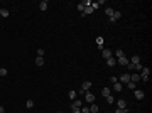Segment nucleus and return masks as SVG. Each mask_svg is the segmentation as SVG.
Returning a JSON list of instances; mask_svg holds the SVG:
<instances>
[{"mask_svg": "<svg viewBox=\"0 0 152 113\" xmlns=\"http://www.w3.org/2000/svg\"><path fill=\"white\" fill-rule=\"evenodd\" d=\"M149 74H151V69L149 68H142V71H140V81H149Z\"/></svg>", "mask_w": 152, "mask_h": 113, "instance_id": "nucleus-1", "label": "nucleus"}, {"mask_svg": "<svg viewBox=\"0 0 152 113\" xmlns=\"http://www.w3.org/2000/svg\"><path fill=\"white\" fill-rule=\"evenodd\" d=\"M90 88H91V83H90V81H84V83L81 84V89H79V95H84V93H86V91H88Z\"/></svg>", "mask_w": 152, "mask_h": 113, "instance_id": "nucleus-2", "label": "nucleus"}, {"mask_svg": "<svg viewBox=\"0 0 152 113\" xmlns=\"http://www.w3.org/2000/svg\"><path fill=\"white\" fill-rule=\"evenodd\" d=\"M88 5H91V2H90V0H83V2H79V3H78V7H76V8H78L79 12H83V10H84V7H88Z\"/></svg>", "mask_w": 152, "mask_h": 113, "instance_id": "nucleus-3", "label": "nucleus"}, {"mask_svg": "<svg viewBox=\"0 0 152 113\" xmlns=\"http://www.w3.org/2000/svg\"><path fill=\"white\" fill-rule=\"evenodd\" d=\"M84 101H88V103H95V95L90 93V91H86V93H84Z\"/></svg>", "mask_w": 152, "mask_h": 113, "instance_id": "nucleus-4", "label": "nucleus"}, {"mask_svg": "<svg viewBox=\"0 0 152 113\" xmlns=\"http://www.w3.org/2000/svg\"><path fill=\"white\" fill-rule=\"evenodd\" d=\"M128 81H130V74H128V73H123V74L120 76V81H118V83H122V84H127Z\"/></svg>", "mask_w": 152, "mask_h": 113, "instance_id": "nucleus-5", "label": "nucleus"}, {"mask_svg": "<svg viewBox=\"0 0 152 113\" xmlns=\"http://www.w3.org/2000/svg\"><path fill=\"white\" fill-rule=\"evenodd\" d=\"M134 95H135L137 100H144V96H145V93L142 89H134Z\"/></svg>", "mask_w": 152, "mask_h": 113, "instance_id": "nucleus-6", "label": "nucleus"}, {"mask_svg": "<svg viewBox=\"0 0 152 113\" xmlns=\"http://www.w3.org/2000/svg\"><path fill=\"white\" fill-rule=\"evenodd\" d=\"M120 17H122V12H113V15H112V17H110L108 20H110V22H117V20H118Z\"/></svg>", "mask_w": 152, "mask_h": 113, "instance_id": "nucleus-7", "label": "nucleus"}, {"mask_svg": "<svg viewBox=\"0 0 152 113\" xmlns=\"http://www.w3.org/2000/svg\"><path fill=\"white\" fill-rule=\"evenodd\" d=\"M117 63H118V64H122V66H127V64L130 63V61H128V59H127L125 56H122V57H118V59H117Z\"/></svg>", "mask_w": 152, "mask_h": 113, "instance_id": "nucleus-8", "label": "nucleus"}, {"mask_svg": "<svg viewBox=\"0 0 152 113\" xmlns=\"http://www.w3.org/2000/svg\"><path fill=\"white\" fill-rule=\"evenodd\" d=\"M130 81H132V83L140 81V74H139V73H132V74H130Z\"/></svg>", "mask_w": 152, "mask_h": 113, "instance_id": "nucleus-9", "label": "nucleus"}, {"mask_svg": "<svg viewBox=\"0 0 152 113\" xmlns=\"http://www.w3.org/2000/svg\"><path fill=\"white\" fill-rule=\"evenodd\" d=\"M47 7H49V2H47V0H42V2L39 3V8H41V10H47Z\"/></svg>", "mask_w": 152, "mask_h": 113, "instance_id": "nucleus-10", "label": "nucleus"}, {"mask_svg": "<svg viewBox=\"0 0 152 113\" xmlns=\"http://www.w3.org/2000/svg\"><path fill=\"white\" fill-rule=\"evenodd\" d=\"M107 64H108V68H113L115 64H117V59L115 57H108L107 59Z\"/></svg>", "mask_w": 152, "mask_h": 113, "instance_id": "nucleus-11", "label": "nucleus"}, {"mask_svg": "<svg viewBox=\"0 0 152 113\" xmlns=\"http://www.w3.org/2000/svg\"><path fill=\"white\" fill-rule=\"evenodd\" d=\"M112 54H113V52H112L110 49H103V57H105V59H108V57H112Z\"/></svg>", "mask_w": 152, "mask_h": 113, "instance_id": "nucleus-12", "label": "nucleus"}, {"mask_svg": "<svg viewBox=\"0 0 152 113\" xmlns=\"http://www.w3.org/2000/svg\"><path fill=\"white\" fill-rule=\"evenodd\" d=\"M122 88H123V84H122V83H118V81H117V83H113V89H115V91H122Z\"/></svg>", "mask_w": 152, "mask_h": 113, "instance_id": "nucleus-13", "label": "nucleus"}, {"mask_svg": "<svg viewBox=\"0 0 152 113\" xmlns=\"http://www.w3.org/2000/svg\"><path fill=\"white\" fill-rule=\"evenodd\" d=\"M128 61H130L132 64H139V63H140V57H139V56H134V57H130Z\"/></svg>", "mask_w": 152, "mask_h": 113, "instance_id": "nucleus-14", "label": "nucleus"}, {"mask_svg": "<svg viewBox=\"0 0 152 113\" xmlns=\"http://www.w3.org/2000/svg\"><path fill=\"white\" fill-rule=\"evenodd\" d=\"M113 8H112V7H107V8H105V14H107V15H108V19H110V17H112V15H113Z\"/></svg>", "mask_w": 152, "mask_h": 113, "instance_id": "nucleus-15", "label": "nucleus"}, {"mask_svg": "<svg viewBox=\"0 0 152 113\" xmlns=\"http://www.w3.org/2000/svg\"><path fill=\"white\" fill-rule=\"evenodd\" d=\"M117 105H118V108H127V103H125V100H118V101H117Z\"/></svg>", "mask_w": 152, "mask_h": 113, "instance_id": "nucleus-16", "label": "nucleus"}, {"mask_svg": "<svg viewBox=\"0 0 152 113\" xmlns=\"http://www.w3.org/2000/svg\"><path fill=\"white\" fill-rule=\"evenodd\" d=\"M101 95H103L105 98H107V96H110V88H103V89H101Z\"/></svg>", "mask_w": 152, "mask_h": 113, "instance_id": "nucleus-17", "label": "nucleus"}, {"mask_svg": "<svg viewBox=\"0 0 152 113\" xmlns=\"http://www.w3.org/2000/svg\"><path fill=\"white\" fill-rule=\"evenodd\" d=\"M98 112V106L95 105V103H91V106H90V113H96Z\"/></svg>", "mask_w": 152, "mask_h": 113, "instance_id": "nucleus-18", "label": "nucleus"}, {"mask_svg": "<svg viewBox=\"0 0 152 113\" xmlns=\"http://www.w3.org/2000/svg\"><path fill=\"white\" fill-rule=\"evenodd\" d=\"M115 56H117V59H118V57H122V56H125V54H123L122 49H117V51H115Z\"/></svg>", "mask_w": 152, "mask_h": 113, "instance_id": "nucleus-19", "label": "nucleus"}, {"mask_svg": "<svg viewBox=\"0 0 152 113\" xmlns=\"http://www.w3.org/2000/svg\"><path fill=\"white\" fill-rule=\"evenodd\" d=\"M0 15L2 17H8V10L7 8H0Z\"/></svg>", "mask_w": 152, "mask_h": 113, "instance_id": "nucleus-20", "label": "nucleus"}, {"mask_svg": "<svg viewBox=\"0 0 152 113\" xmlns=\"http://www.w3.org/2000/svg\"><path fill=\"white\" fill-rule=\"evenodd\" d=\"M71 106H76V108H81V100H75Z\"/></svg>", "mask_w": 152, "mask_h": 113, "instance_id": "nucleus-21", "label": "nucleus"}, {"mask_svg": "<svg viewBox=\"0 0 152 113\" xmlns=\"http://www.w3.org/2000/svg\"><path fill=\"white\" fill-rule=\"evenodd\" d=\"M125 86H127V88H130V89H135V83H132V81H128Z\"/></svg>", "mask_w": 152, "mask_h": 113, "instance_id": "nucleus-22", "label": "nucleus"}, {"mask_svg": "<svg viewBox=\"0 0 152 113\" xmlns=\"http://www.w3.org/2000/svg\"><path fill=\"white\" fill-rule=\"evenodd\" d=\"M7 74H8V71L5 68H0V76H7Z\"/></svg>", "mask_w": 152, "mask_h": 113, "instance_id": "nucleus-23", "label": "nucleus"}, {"mask_svg": "<svg viewBox=\"0 0 152 113\" xmlns=\"http://www.w3.org/2000/svg\"><path fill=\"white\" fill-rule=\"evenodd\" d=\"M36 64H37V66H42V64H44V59H42V57H37V59H36Z\"/></svg>", "mask_w": 152, "mask_h": 113, "instance_id": "nucleus-24", "label": "nucleus"}, {"mask_svg": "<svg viewBox=\"0 0 152 113\" xmlns=\"http://www.w3.org/2000/svg\"><path fill=\"white\" fill-rule=\"evenodd\" d=\"M27 108H34V100H27Z\"/></svg>", "mask_w": 152, "mask_h": 113, "instance_id": "nucleus-25", "label": "nucleus"}, {"mask_svg": "<svg viewBox=\"0 0 152 113\" xmlns=\"http://www.w3.org/2000/svg\"><path fill=\"white\" fill-rule=\"evenodd\" d=\"M134 68H135V64H132V63L127 64V69H128V71H134Z\"/></svg>", "mask_w": 152, "mask_h": 113, "instance_id": "nucleus-26", "label": "nucleus"}, {"mask_svg": "<svg viewBox=\"0 0 152 113\" xmlns=\"http://www.w3.org/2000/svg\"><path fill=\"white\" fill-rule=\"evenodd\" d=\"M142 68H144V66L139 63V64H135V68H134V69H135V71H142Z\"/></svg>", "mask_w": 152, "mask_h": 113, "instance_id": "nucleus-27", "label": "nucleus"}, {"mask_svg": "<svg viewBox=\"0 0 152 113\" xmlns=\"http://www.w3.org/2000/svg\"><path fill=\"white\" fill-rule=\"evenodd\" d=\"M71 112H73V113H81V108H76V106H71Z\"/></svg>", "mask_w": 152, "mask_h": 113, "instance_id": "nucleus-28", "label": "nucleus"}, {"mask_svg": "<svg viewBox=\"0 0 152 113\" xmlns=\"http://www.w3.org/2000/svg\"><path fill=\"white\" fill-rule=\"evenodd\" d=\"M96 44H98V47H103V46H101V44H103V39L98 37V39H96Z\"/></svg>", "mask_w": 152, "mask_h": 113, "instance_id": "nucleus-29", "label": "nucleus"}, {"mask_svg": "<svg viewBox=\"0 0 152 113\" xmlns=\"http://www.w3.org/2000/svg\"><path fill=\"white\" fill-rule=\"evenodd\" d=\"M44 56V49H37V57H42Z\"/></svg>", "mask_w": 152, "mask_h": 113, "instance_id": "nucleus-30", "label": "nucleus"}, {"mask_svg": "<svg viewBox=\"0 0 152 113\" xmlns=\"http://www.w3.org/2000/svg\"><path fill=\"white\" fill-rule=\"evenodd\" d=\"M107 101H108V103H113V101H115V98L112 96V95H110V96H107Z\"/></svg>", "mask_w": 152, "mask_h": 113, "instance_id": "nucleus-31", "label": "nucleus"}, {"mask_svg": "<svg viewBox=\"0 0 152 113\" xmlns=\"http://www.w3.org/2000/svg\"><path fill=\"white\" fill-rule=\"evenodd\" d=\"M69 98L75 100V98H76V91H69Z\"/></svg>", "mask_w": 152, "mask_h": 113, "instance_id": "nucleus-32", "label": "nucleus"}, {"mask_svg": "<svg viewBox=\"0 0 152 113\" xmlns=\"http://www.w3.org/2000/svg\"><path fill=\"white\" fill-rule=\"evenodd\" d=\"M81 113H90V108H86V106H83V108H81Z\"/></svg>", "mask_w": 152, "mask_h": 113, "instance_id": "nucleus-33", "label": "nucleus"}, {"mask_svg": "<svg viewBox=\"0 0 152 113\" xmlns=\"http://www.w3.org/2000/svg\"><path fill=\"white\" fill-rule=\"evenodd\" d=\"M110 81H112V83H117V81H118V78H117V76H112V78H110Z\"/></svg>", "mask_w": 152, "mask_h": 113, "instance_id": "nucleus-34", "label": "nucleus"}, {"mask_svg": "<svg viewBox=\"0 0 152 113\" xmlns=\"http://www.w3.org/2000/svg\"><path fill=\"white\" fill-rule=\"evenodd\" d=\"M5 112V110H3V106H0V113H3Z\"/></svg>", "mask_w": 152, "mask_h": 113, "instance_id": "nucleus-35", "label": "nucleus"}, {"mask_svg": "<svg viewBox=\"0 0 152 113\" xmlns=\"http://www.w3.org/2000/svg\"><path fill=\"white\" fill-rule=\"evenodd\" d=\"M58 113H63V112H58Z\"/></svg>", "mask_w": 152, "mask_h": 113, "instance_id": "nucleus-36", "label": "nucleus"}]
</instances>
